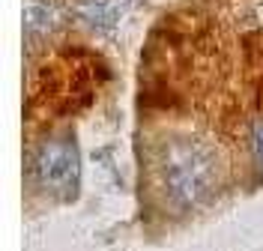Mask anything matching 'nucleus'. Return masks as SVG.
Returning <instances> with one entry per match:
<instances>
[{"label": "nucleus", "mask_w": 263, "mask_h": 251, "mask_svg": "<svg viewBox=\"0 0 263 251\" xmlns=\"http://www.w3.org/2000/svg\"><path fill=\"white\" fill-rule=\"evenodd\" d=\"M33 177L39 180L42 188H48L54 195H72L81 177V156H78L75 141L66 134L42 141L33 156Z\"/></svg>", "instance_id": "nucleus-2"}, {"label": "nucleus", "mask_w": 263, "mask_h": 251, "mask_svg": "<svg viewBox=\"0 0 263 251\" xmlns=\"http://www.w3.org/2000/svg\"><path fill=\"white\" fill-rule=\"evenodd\" d=\"M162 183L167 198L180 206L206 201L218 183L215 150L195 138H177L162 152Z\"/></svg>", "instance_id": "nucleus-1"}, {"label": "nucleus", "mask_w": 263, "mask_h": 251, "mask_svg": "<svg viewBox=\"0 0 263 251\" xmlns=\"http://www.w3.org/2000/svg\"><path fill=\"white\" fill-rule=\"evenodd\" d=\"M251 152H254V162L263 170V120L251 123Z\"/></svg>", "instance_id": "nucleus-3"}]
</instances>
